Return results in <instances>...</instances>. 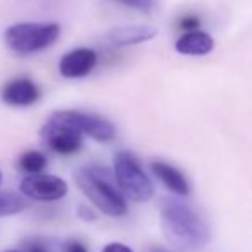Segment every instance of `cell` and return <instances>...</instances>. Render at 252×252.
<instances>
[{
    "instance_id": "7c38bea8",
    "label": "cell",
    "mask_w": 252,
    "mask_h": 252,
    "mask_svg": "<svg viewBox=\"0 0 252 252\" xmlns=\"http://www.w3.org/2000/svg\"><path fill=\"white\" fill-rule=\"evenodd\" d=\"M158 35L151 26H119L111 32V40L116 45H135V43L147 42Z\"/></svg>"
},
{
    "instance_id": "4fadbf2b",
    "label": "cell",
    "mask_w": 252,
    "mask_h": 252,
    "mask_svg": "<svg viewBox=\"0 0 252 252\" xmlns=\"http://www.w3.org/2000/svg\"><path fill=\"white\" fill-rule=\"evenodd\" d=\"M26 200L18 193L2 192L0 193V218L2 216H12L26 209Z\"/></svg>"
},
{
    "instance_id": "9c48e42d",
    "label": "cell",
    "mask_w": 252,
    "mask_h": 252,
    "mask_svg": "<svg viewBox=\"0 0 252 252\" xmlns=\"http://www.w3.org/2000/svg\"><path fill=\"white\" fill-rule=\"evenodd\" d=\"M97 64V54L92 49H76L61 59L59 71L64 78H81L88 74Z\"/></svg>"
},
{
    "instance_id": "e0dca14e",
    "label": "cell",
    "mask_w": 252,
    "mask_h": 252,
    "mask_svg": "<svg viewBox=\"0 0 252 252\" xmlns=\"http://www.w3.org/2000/svg\"><path fill=\"white\" fill-rule=\"evenodd\" d=\"M63 252H88V249L78 240H67L63 245Z\"/></svg>"
},
{
    "instance_id": "3957f363",
    "label": "cell",
    "mask_w": 252,
    "mask_h": 252,
    "mask_svg": "<svg viewBox=\"0 0 252 252\" xmlns=\"http://www.w3.org/2000/svg\"><path fill=\"white\" fill-rule=\"evenodd\" d=\"M61 33L56 23H19L7 28L5 45L18 54H33L50 47Z\"/></svg>"
},
{
    "instance_id": "2e32d148",
    "label": "cell",
    "mask_w": 252,
    "mask_h": 252,
    "mask_svg": "<svg viewBox=\"0 0 252 252\" xmlns=\"http://www.w3.org/2000/svg\"><path fill=\"white\" fill-rule=\"evenodd\" d=\"M200 26V19L197 16H185V18L180 21V28L182 30H190V32H195V28Z\"/></svg>"
},
{
    "instance_id": "52a82bcc",
    "label": "cell",
    "mask_w": 252,
    "mask_h": 252,
    "mask_svg": "<svg viewBox=\"0 0 252 252\" xmlns=\"http://www.w3.org/2000/svg\"><path fill=\"white\" fill-rule=\"evenodd\" d=\"M42 138L49 149H52L57 154H74L81 147V133L71 126H66L63 123H57L54 119H49L45 126L42 128Z\"/></svg>"
},
{
    "instance_id": "5b68a950",
    "label": "cell",
    "mask_w": 252,
    "mask_h": 252,
    "mask_svg": "<svg viewBox=\"0 0 252 252\" xmlns=\"http://www.w3.org/2000/svg\"><path fill=\"white\" fill-rule=\"evenodd\" d=\"M50 119L57 123H63L66 126H71L80 133H85L88 137L95 138L98 142H109L114 138V126L107 121L102 119L98 116L87 114V112L80 111H59L52 116Z\"/></svg>"
},
{
    "instance_id": "6da1fadb",
    "label": "cell",
    "mask_w": 252,
    "mask_h": 252,
    "mask_svg": "<svg viewBox=\"0 0 252 252\" xmlns=\"http://www.w3.org/2000/svg\"><path fill=\"white\" fill-rule=\"evenodd\" d=\"M161 228L171 245L182 251H197L211 238L209 224L189 204L176 199L161 202Z\"/></svg>"
},
{
    "instance_id": "d6986e66",
    "label": "cell",
    "mask_w": 252,
    "mask_h": 252,
    "mask_svg": "<svg viewBox=\"0 0 252 252\" xmlns=\"http://www.w3.org/2000/svg\"><path fill=\"white\" fill-rule=\"evenodd\" d=\"M80 214H81V218H85V220H95V214L92 213L90 209L87 211V207H83V206L80 207Z\"/></svg>"
},
{
    "instance_id": "ac0fdd59",
    "label": "cell",
    "mask_w": 252,
    "mask_h": 252,
    "mask_svg": "<svg viewBox=\"0 0 252 252\" xmlns=\"http://www.w3.org/2000/svg\"><path fill=\"white\" fill-rule=\"evenodd\" d=\"M102 252H133L128 245L125 244H118V242H112V244H107L104 249H102Z\"/></svg>"
},
{
    "instance_id": "ba28073f",
    "label": "cell",
    "mask_w": 252,
    "mask_h": 252,
    "mask_svg": "<svg viewBox=\"0 0 252 252\" xmlns=\"http://www.w3.org/2000/svg\"><path fill=\"white\" fill-rule=\"evenodd\" d=\"M0 97L5 104L14 105V107H26V105L35 104L40 98V90L32 80L28 78H16L4 85Z\"/></svg>"
},
{
    "instance_id": "44dd1931",
    "label": "cell",
    "mask_w": 252,
    "mask_h": 252,
    "mask_svg": "<svg viewBox=\"0 0 252 252\" xmlns=\"http://www.w3.org/2000/svg\"><path fill=\"white\" fill-rule=\"evenodd\" d=\"M5 252H28V251H5Z\"/></svg>"
},
{
    "instance_id": "8fae6325",
    "label": "cell",
    "mask_w": 252,
    "mask_h": 252,
    "mask_svg": "<svg viewBox=\"0 0 252 252\" xmlns=\"http://www.w3.org/2000/svg\"><path fill=\"white\" fill-rule=\"evenodd\" d=\"M152 171H154V175L164 183L166 189L175 192L176 195H189V190H190L189 183H187L185 176L176 168L166 164V162L156 161V162H152Z\"/></svg>"
},
{
    "instance_id": "7402d4cb",
    "label": "cell",
    "mask_w": 252,
    "mask_h": 252,
    "mask_svg": "<svg viewBox=\"0 0 252 252\" xmlns=\"http://www.w3.org/2000/svg\"><path fill=\"white\" fill-rule=\"evenodd\" d=\"M0 182H2V173H0Z\"/></svg>"
},
{
    "instance_id": "277c9868",
    "label": "cell",
    "mask_w": 252,
    "mask_h": 252,
    "mask_svg": "<svg viewBox=\"0 0 252 252\" xmlns=\"http://www.w3.org/2000/svg\"><path fill=\"white\" fill-rule=\"evenodd\" d=\"M114 176L119 189L135 202H145L154 195V185L144 173L131 152L121 151L114 156Z\"/></svg>"
},
{
    "instance_id": "7a4b0ae2",
    "label": "cell",
    "mask_w": 252,
    "mask_h": 252,
    "mask_svg": "<svg viewBox=\"0 0 252 252\" xmlns=\"http://www.w3.org/2000/svg\"><path fill=\"white\" fill-rule=\"evenodd\" d=\"M80 190L107 216H125L128 213L126 200L112 185L111 175L100 166H85L74 175Z\"/></svg>"
},
{
    "instance_id": "9a60e30c",
    "label": "cell",
    "mask_w": 252,
    "mask_h": 252,
    "mask_svg": "<svg viewBox=\"0 0 252 252\" xmlns=\"http://www.w3.org/2000/svg\"><path fill=\"white\" fill-rule=\"evenodd\" d=\"M114 2H119L123 5H128V7L138 9V11L144 12L152 11V7H154V0H114Z\"/></svg>"
},
{
    "instance_id": "30bf717a",
    "label": "cell",
    "mask_w": 252,
    "mask_h": 252,
    "mask_svg": "<svg viewBox=\"0 0 252 252\" xmlns=\"http://www.w3.org/2000/svg\"><path fill=\"white\" fill-rule=\"evenodd\" d=\"M214 42L211 35L204 32H189L176 42V50L185 56H206L213 50Z\"/></svg>"
},
{
    "instance_id": "5bb4252c",
    "label": "cell",
    "mask_w": 252,
    "mask_h": 252,
    "mask_svg": "<svg viewBox=\"0 0 252 252\" xmlns=\"http://www.w3.org/2000/svg\"><path fill=\"white\" fill-rule=\"evenodd\" d=\"M47 164V158L38 151H30L25 152L19 159V168L26 173H32V175H36L40 173Z\"/></svg>"
},
{
    "instance_id": "8992f818",
    "label": "cell",
    "mask_w": 252,
    "mask_h": 252,
    "mask_svg": "<svg viewBox=\"0 0 252 252\" xmlns=\"http://www.w3.org/2000/svg\"><path fill=\"white\" fill-rule=\"evenodd\" d=\"M23 195L30 197L33 200H59L67 193V185L59 176L52 175H32L26 176L21 182Z\"/></svg>"
},
{
    "instance_id": "ffe728a7",
    "label": "cell",
    "mask_w": 252,
    "mask_h": 252,
    "mask_svg": "<svg viewBox=\"0 0 252 252\" xmlns=\"http://www.w3.org/2000/svg\"><path fill=\"white\" fill-rule=\"evenodd\" d=\"M147 252H169V251H166V249H162V247H149L147 249Z\"/></svg>"
}]
</instances>
